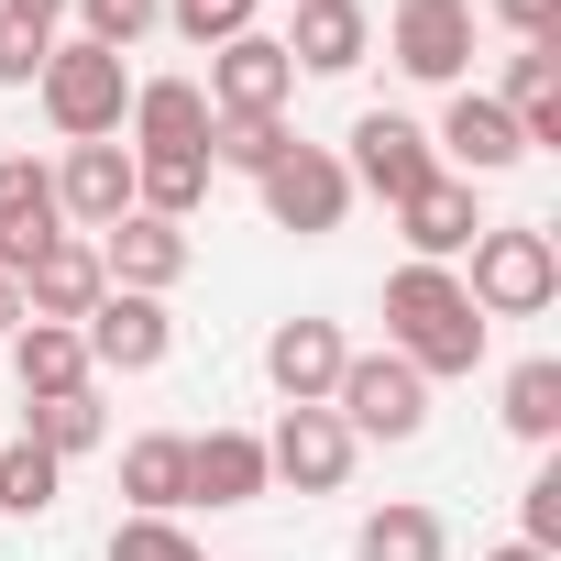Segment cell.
Returning <instances> with one entry per match:
<instances>
[{
  "label": "cell",
  "instance_id": "6da1fadb",
  "mask_svg": "<svg viewBox=\"0 0 561 561\" xmlns=\"http://www.w3.org/2000/svg\"><path fill=\"white\" fill-rule=\"evenodd\" d=\"M386 353L419 364L430 386L484 364V309L462 298V275H451V264H397V275H386Z\"/></svg>",
  "mask_w": 561,
  "mask_h": 561
},
{
  "label": "cell",
  "instance_id": "7a4b0ae2",
  "mask_svg": "<svg viewBox=\"0 0 561 561\" xmlns=\"http://www.w3.org/2000/svg\"><path fill=\"white\" fill-rule=\"evenodd\" d=\"M462 298L484 309V331H495V320H539V309L561 298V242H550L539 220H484V231H473Z\"/></svg>",
  "mask_w": 561,
  "mask_h": 561
},
{
  "label": "cell",
  "instance_id": "3957f363",
  "mask_svg": "<svg viewBox=\"0 0 561 561\" xmlns=\"http://www.w3.org/2000/svg\"><path fill=\"white\" fill-rule=\"evenodd\" d=\"M34 100H45V122L67 133V144H122V111H133V67L111 56V45H56L45 56V78H34Z\"/></svg>",
  "mask_w": 561,
  "mask_h": 561
},
{
  "label": "cell",
  "instance_id": "277c9868",
  "mask_svg": "<svg viewBox=\"0 0 561 561\" xmlns=\"http://www.w3.org/2000/svg\"><path fill=\"white\" fill-rule=\"evenodd\" d=\"M331 419H342L353 440H419V430H430V375L397 364V353H353L342 386H331Z\"/></svg>",
  "mask_w": 561,
  "mask_h": 561
},
{
  "label": "cell",
  "instance_id": "5b68a950",
  "mask_svg": "<svg viewBox=\"0 0 561 561\" xmlns=\"http://www.w3.org/2000/svg\"><path fill=\"white\" fill-rule=\"evenodd\" d=\"M253 198H264V220H275V231H298V242H320V231H342V220H353V176H342V154H331V144H287V154L253 176Z\"/></svg>",
  "mask_w": 561,
  "mask_h": 561
},
{
  "label": "cell",
  "instance_id": "8992f818",
  "mask_svg": "<svg viewBox=\"0 0 561 561\" xmlns=\"http://www.w3.org/2000/svg\"><path fill=\"white\" fill-rule=\"evenodd\" d=\"M209 122H287V100H298V67H287V45L275 34H231V45H209Z\"/></svg>",
  "mask_w": 561,
  "mask_h": 561
},
{
  "label": "cell",
  "instance_id": "52a82bcc",
  "mask_svg": "<svg viewBox=\"0 0 561 561\" xmlns=\"http://www.w3.org/2000/svg\"><path fill=\"white\" fill-rule=\"evenodd\" d=\"M364 462V440L331 419V408H287L264 430V484H287V495H342Z\"/></svg>",
  "mask_w": 561,
  "mask_h": 561
},
{
  "label": "cell",
  "instance_id": "ba28073f",
  "mask_svg": "<svg viewBox=\"0 0 561 561\" xmlns=\"http://www.w3.org/2000/svg\"><path fill=\"white\" fill-rule=\"evenodd\" d=\"M342 176H353V198H386V209H408V198L440 176V154H430V133H419L408 111H364V122H353V154H342Z\"/></svg>",
  "mask_w": 561,
  "mask_h": 561
},
{
  "label": "cell",
  "instance_id": "9c48e42d",
  "mask_svg": "<svg viewBox=\"0 0 561 561\" xmlns=\"http://www.w3.org/2000/svg\"><path fill=\"white\" fill-rule=\"evenodd\" d=\"M386 56L419 89H462V67H473V0H397V12H386Z\"/></svg>",
  "mask_w": 561,
  "mask_h": 561
},
{
  "label": "cell",
  "instance_id": "30bf717a",
  "mask_svg": "<svg viewBox=\"0 0 561 561\" xmlns=\"http://www.w3.org/2000/svg\"><path fill=\"white\" fill-rule=\"evenodd\" d=\"M12 287H23V320H67V331H78V320L111 298V275H100V242H89V231H56L45 253L12 264Z\"/></svg>",
  "mask_w": 561,
  "mask_h": 561
},
{
  "label": "cell",
  "instance_id": "8fae6325",
  "mask_svg": "<svg viewBox=\"0 0 561 561\" xmlns=\"http://www.w3.org/2000/svg\"><path fill=\"white\" fill-rule=\"evenodd\" d=\"M430 154H440V176H506V165H528V144H517V122H506L495 89H451Z\"/></svg>",
  "mask_w": 561,
  "mask_h": 561
},
{
  "label": "cell",
  "instance_id": "7c38bea8",
  "mask_svg": "<svg viewBox=\"0 0 561 561\" xmlns=\"http://www.w3.org/2000/svg\"><path fill=\"white\" fill-rule=\"evenodd\" d=\"M78 342H89V375H154L165 353H176V320H165V298H100L89 320H78Z\"/></svg>",
  "mask_w": 561,
  "mask_h": 561
},
{
  "label": "cell",
  "instance_id": "4fadbf2b",
  "mask_svg": "<svg viewBox=\"0 0 561 561\" xmlns=\"http://www.w3.org/2000/svg\"><path fill=\"white\" fill-rule=\"evenodd\" d=\"M287 34H275V45H287V67L298 78H353L364 56H375V12H364V0H287Z\"/></svg>",
  "mask_w": 561,
  "mask_h": 561
},
{
  "label": "cell",
  "instance_id": "5bb4252c",
  "mask_svg": "<svg viewBox=\"0 0 561 561\" xmlns=\"http://www.w3.org/2000/svg\"><path fill=\"white\" fill-rule=\"evenodd\" d=\"M342 364H353V342H342L331 320H275V331H264V386L287 397V408H331Z\"/></svg>",
  "mask_w": 561,
  "mask_h": 561
},
{
  "label": "cell",
  "instance_id": "9a60e30c",
  "mask_svg": "<svg viewBox=\"0 0 561 561\" xmlns=\"http://www.w3.org/2000/svg\"><path fill=\"white\" fill-rule=\"evenodd\" d=\"M100 275L122 298H165L176 275H187V231L176 220H144V209H122L111 231H100Z\"/></svg>",
  "mask_w": 561,
  "mask_h": 561
},
{
  "label": "cell",
  "instance_id": "2e32d148",
  "mask_svg": "<svg viewBox=\"0 0 561 561\" xmlns=\"http://www.w3.org/2000/svg\"><path fill=\"white\" fill-rule=\"evenodd\" d=\"M56 209H67V231H111L122 209H133V144H67V165H56Z\"/></svg>",
  "mask_w": 561,
  "mask_h": 561
},
{
  "label": "cell",
  "instance_id": "e0dca14e",
  "mask_svg": "<svg viewBox=\"0 0 561 561\" xmlns=\"http://www.w3.org/2000/svg\"><path fill=\"white\" fill-rule=\"evenodd\" d=\"M122 133H133V154H198L209 144V89L198 78H133Z\"/></svg>",
  "mask_w": 561,
  "mask_h": 561
},
{
  "label": "cell",
  "instance_id": "ac0fdd59",
  "mask_svg": "<svg viewBox=\"0 0 561 561\" xmlns=\"http://www.w3.org/2000/svg\"><path fill=\"white\" fill-rule=\"evenodd\" d=\"M56 231H67V209H56V165L0 154V275H12L23 253H45Z\"/></svg>",
  "mask_w": 561,
  "mask_h": 561
},
{
  "label": "cell",
  "instance_id": "d6986e66",
  "mask_svg": "<svg viewBox=\"0 0 561 561\" xmlns=\"http://www.w3.org/2000/svg\"><path fill=\"white\" fill-rule=\"evenodd\" d=\"M397 231H408V264H462V253H473V231H484L473 176H430V187L397 209Z\"/></svg>",
  "mask_w": 561,
  "mask_h": 561
},
{
  "label": "cell",
  "instance_id": "ffe728a7",
  "mask_svg": "<svg viewBox=\"0 0 561 561\" xmlns=\"http://www.w3.org/2000/svg\"><path fill=\"white\" fill-rule=\"evenodd\" d=\"M264 484V430H198L187 440V506H253Z\"/></svg>",
  "mask_w": 561,
  "mask_h": 561
},
{
  "label": "cell",
  "instance_id": "44dd1931",
  "mask_svg": "<svg viewBox=\"0 0 561 561\" xmlns=\"http://www.w3.org/2000/svg\"><path fill=\"white\" fill-rule=\"evenodd\" d=\"M495 100H506V122H517V144H528V154H550V144H561V56H550V45H517Z\"/></svg>",
  "mask_w": 561,
  "mask_h": 561
},
{
  "label": "cell",
  "instance_id": "7402d4cb",
  "mask_svg": "<svg viewBox=\"0 0 561 561\" xmlns=\"http://www.w3.org/2000/svg\"><path fill=\"white\" fill-rule=\"evenodd\" d=\"M12 375H23V408H34V397L100 386V375H89V342H78L67 320H23V331H12Z\"/></svg>",
  "mask_w": 561,
  "mask_h": 561
},
{
  "label": "cell",
  "instance_id": "603a6c76",
  "mask_svg": "<svg viewBox=\"0 0 561 561\" xmlns=\"http://www.w3.org/2000/svg\"><path fill=\"white\" fill-rule=\"evenodd\" d=\"M122 495H133V517H176L187 506V440L176 430H144L122 451Z\"/></svg>",
  "mask_w": 561,
  "mask_h": 561
},
{
  "label": "cell",
  "instance_id": "cb8c5ba5",
  "mask_svg": "<svg viewBox=\"0 0 561 561\" xmlns=\"http://www.w3.org/2000/svg\"><path fill=\"white\" fill-rule=\"evenodd\" d=\"M495 419H506V430H517L528 451H550V440H561V353H528V364L506 375Z\"/></svg>",
  "mask_w": 561,
  "mask_h": 561
},
{
  "label": "cell",
  "instance_id": "d4e9b609",
  "mask_svg": "<svg viewBox=\"0 0 561 561\" xmlns=\"http://www.w3.org/2000/svg\"><path fill=\"white\" fill-rule=\"evenodd\" d=\"M353 561H451V528L440 506H375L353 528Z\"/></svg>",
  "mask_w": 561,
  "mask_h": 561
},
{
  "label": "cell",
  "instance_id": "484cf974",
  "mask_svg": "<svg viewBox=\"0 0 561 561\" xmlns=\"http://www.w3.org/2000/svg\"><path fill=\"white\" fill-rule=\"evenodd\" d=\"M198 198H209V154H133V209L144 220H176L187 231Z\"/></svg>",
  "mask_w": 561,
  "mask_h": 561
},
{
  "label": "cell",
  "instance_id": "4316f807",
  "mask_svg": "<svg viewBox=\"0 0 561 561\" xmlns=\"http://www.w3.org/2000/svg\"><path fill=\"white\" fill-rule=\"evenodd\" d=\"M23 440H45L56 462H78V451H100V440H111V408H100V386H78V397H34V419H23Z\"/></svg>",
  "mask_w": 561,
  "mask_h": 561
},
{
  "label": "cell",
  "instance_id": "83f0119b",
  "mask_svg": "<svg viewBox=\"0 0 561 561\" xmlns=\"http://www.w3.org/2000/svg\"><path fill=\"white\" fill-rule=\"evenodd\" d=\"M67 495V462L45 451V440H12V451H0V517H45Z\"/></svg>",
  "mask_w": 561,
  "mask_h": 561
},
{
  "label": "cell",
  "instance_id": "f1b7e54d",
  "mask_svg": "<svg viewBox=\"0 0 561 561\" xmlns=\"http://www.w3.org/2000/svg\"><path fill=\"white\" fill-rule=\"evenodd\" d=\"M287 144H298L287 122H209V144H198V154H209V165H231V176H264Z\"/></svg>",
  "mask_w": 561,
  "mask_h": 561
},
{
  "label": "cell",
  "instance_id": "f546056e",
  "mask_svg": "<svg viewBox=\"0 0 561 561\" xmlns=\"http://www.w3.org/2000/svg\"><path fill=\"white\" fill-rule=\"evenodd\" d=\"M154 23H165V0H78V34H89V45H111V56H133Z\"/></svg>",
  "mask_w": 561,
  "mask_h": 561
},
{
  "label": "cell",
  "instance_id": "4dcf8cb0",
  "mask_svg": "<svg viewBox=\"0 0 561 561\" xmlns=\"http://www.w3.org/2000/svg\"><path fill=\"white\" fill-rule=\"evenodd\" d=\"M517 539H528V550H550V561H561V462H539V473H528V484H517Z\"/></svg>",
  "mask_w": 561,
  "mask_h": 561
},
{
  "label": "cell",
  "instance_id": "1f68e13d",
  "mask_svg": "<svg viewBox=\"0 0 561 561\" xmlns=\"http://www.w3.org/2000/svg\"><path fill=\"white\" fill-rule=\"evenodd\" d=\"M111 561H209V550H198L176 517H122V528H111Z\"/></svg>",
  "mask_w": 561,
  "mask_h": 561
},
{
  "label": "cell",
  "instance_id": "d6a6232c",
  "mask_svg": "<svg viewBox=\"0 0 561 561\" xmlns=\"http://www.w3.org/2000/svg\"><path fill=\"white\" fill-rule=\"evenodd\" d=\"M165 23L187 45H231V34H253V0H165Z\"/></svg>",
  "mask_w": 561,
  "mask_h": 561
},
{
  "label": "cell",
  "instance_id": "836d02e7",
  "mask_svg": "<svg viewBox=\"0 0 561 561\" xmlns=\"http://www.w3.org/2000/svg\"><path fill=\"white\" fill-rule=\"evenodd\" d=\"M45 56H56V34H45V23L0 12V89H34V78H45Z\"/></svg>",
  "mask_w": 561,
  "mask_h": 561
},
{
  "label": "cell",
  "instance_id": "e575fe53",
  "mask_svg": "<svg viewBox=\"0 0 561 561\" xmlns=\"http://www.w3.org/2000/svg\"><path fill=\"white\" fill-rule=\"evenodd\" d=\"M484 12H495L517 45H550V34H561V0H484Z\"/></svg>",
  "mask_w": 561,
  "mask_h": 561
},
{
  "label": "cell",
  "instance_id": "d590c367",
  "mask_svg": "<svg viewBox=\"0 0 561 561\" xmlns=\"http://www.w3.org/2000/svg\"><path fill=\"white\" fill-rule=\"evenodd\" d=\"M0 12H23V23H45V34H56V23L78 12V0H0Z\"/></svg>",
  "mask_w": 561,
  "mask_h": 561
},
{
  "label": "cell",
  "instance_id": "8d00e7d4",
  "mask_svg": "<svg viewBox=\"0 0 561 561\" xmlns=\"http://www.w3.org/2000/svg\"><path fill=\"white\" fill-rule=\"evenodd\" d=\"M23 331V287H12V275H0V342H12Z\"/></svg>",
  "mask_w": 561,
  "mask_h": 561
},
{
  "label": "cell",
  "instance_id": "74e56055",
  "mask_svg": "<svg viewBox=\"0 0 561 561\" xmlns=\"http://www.w3.org/2000/svg\"><path fill=\"white\" fill-rule=\"evenodd\" d=\"M484 561H550V550H528V539H495V550H484Z\"/></svg>",
  "mask_w": 561,
  "mask_h": 561
}]
</instances>
